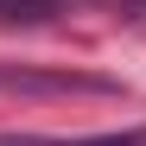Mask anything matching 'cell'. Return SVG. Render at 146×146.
Here are the masks:
<instances>
[{
	"label": "cell",
	"instance_id": "obj_2",
	"mask_svg": "<svg viewBox=\"0 0 146 146\" xmlns=\"http://www.w3.org/2000/svg\"><path fill=\"white\" fill-rule=\"evenodd\" d=\"M0 89H7V95H114L108 76H83V70H26V64H0Z\"/></svg>",
	"mask_w": 146,
	"mask_h": 146
},
{
	"label": "cell",
	"instance_id": "obj_1",
	"mask_svg": "<svg viewBox=\"0 0 146 146\" xmlns=\"http://www.w3.org/2000/svg\"><path fill=\"white\" fill-rule=\"evenodd\" d=\"M64 13H114V19L146 26V0H0V26H7V32L57 26Z\"/></svg>",
	"mask_w": 146,
	"mask_h": 146
},
{
	"label": "cell",
	"instance_id": "obj_3",
	"mask_svg": "<svg viewBox=\"0 0 146 146\" xmlns=\"http://www.w3.org/2000/svg\"><path fill=\"white\" fill-rule=\"evenodd\" d=\"M0 146H146V127H114V133H70V140H51V133H0Z\"/></svg>",
	"mask_w": 146,
	"mask_h": 146
}]
</instances>
